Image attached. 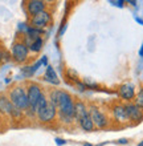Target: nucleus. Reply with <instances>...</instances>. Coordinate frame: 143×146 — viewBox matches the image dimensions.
Instances as JSON below:
<instances>
[{"mask_svg":"<svg viewBox=\"0 0 143 146\" xmlns=\"http://www.w3.org/2000/svg\"><path fill=\"white\" fill-rule=\"evenodd\" d=\"M50 23H52V13L47 9L29 19V25L36 29H41V31H43V28L48 27Z\"/></svg>","mask_w":143,"mask_h":146,"instance_id":"nucleus-6","label":"nucleus"},{"mask_svg":"<svg viewBox=\"0 0 143 146\" xmlns=\"http://www.w3.org/2000/svg\"><path fill=\"white\" fill-rule=\"evenodd\" d=\"M125 109H126L129 122L139 123L143 121V110L138 108L134 102H125Z\"/></svg>","mask_w":143,"mask_h":146,"instance_id":"nucleus-8","label":"nucleus"},{"mask_svg":"<svg viewBox=\"0 0 143 146\" xmlns=\"http://www.w3.org/2000/svg\"><path fill=\"white\" fill-rule=\"evenodd\" d=\"M8 98L12 102L15 108L20 109L21 111H25L28 109V98H27V90L21 85H16L9 90Z\"/></svg>","mask_w":143,"mask_h":146,"instance_id":"nucleus-2","label":"nucleus"},{"mask_svg":"<svg viewBox=\"0 0 143 146\" xmlns=\"http://www.w3.org/2000/svg\"><path fill=\"white\" fill-rule=\"evenodd\" d=\"M48 101L57 108V115H66L74 118V100L70 93L62 89H52Z\"/></svg>","mask_w":143,"mask_h":146,"instance_id":"nucleus-1","label":"nucleus"},{"mask_svg":"<svg viewBox=\"0 0 143 146\" xmlns=\"http://www.w3.org/2000/svg\"><path fill=\"white\" fill-rule=\"evenodd\" d=\"M25 8H27V13L29 17H33L37 13L43 12L47 9V3L43 0H29L25 3Z\"/></svg>","mask_w":143,"mask_h":146,"instance_id":"nucleus-11","label":"nucleus"},{"mask_svg":"<svg viewBox=\"0 0 143 146\" xmlns=\"http://www.w3.org/2000/svg\"><path fill=\"white\" fill-rule=\"evenodd\" d=\"M135 86L130 82H126V84H122L118 88V96L119 98L125 101V102H132L134 98H135Z\"/></svg>","mask_w":143,"mask_h":146,"instance_id":"nucleus-9","label":"nucleus"},{"mask_svg":"<svg viewBox=\"0 0 143 146\" xmlns=\"http://www.w3.org/2000/svg\"><path fill=\"white\" fill-rule=\"evenodd\" d=\"M23 114H24V111H21L20 109H17V108H15L13 106V109H12V113H11V118H13V119H20L21 117H23Z\"/></svg>","mask_w":143,"mask_h":146,"instance_id":"nucleus-19","label":"nucleus"},{"mask_svg":"<svg viewBox=\"0 0 143 146\" xmlns=\"http://www.w3.org/2000/svg\"><path fill=\"white\" fill-rule=\"evenodd\" d=\"M27 90V98H28V109L24 113L29 117H35L36 113H35V105L37 102V100L40 98V96L43 94V89L40 86L39 84H36V82H29L28 86L25 88Z\"/></svg>","mask_w":143,"mask_h":146,"instance_id":"nucleus-3","label":"nucleus"},{"mask_svg":"<svg viewBox=\"0 0 143 146\" xmlns=\"http://www.w3.org/2000/svg\"><path fill=\"white\" fill-rule=\"evenodd\" d=\"M48 102H49V101H48V96L43 92V94L40 96V98L37 100V102H36V105H35V113L36 114H37L40 110H43V109L48 105Z\"/></svg>","mask_w":143,"mask_h":146,"instance_id":"nucleus-16","label":"nucleus"},{"mask_svg":"<svg viewBox=\"0 0 143 146\" xmlns=\"http://www.w3.org/2000/svg\"><path fill=\"white\" fill-rule=\"evenodd\" d=\"M88 111H89L90 118H92V121L94 123V127H97V129H105V127L109 126L107 115L105 114V111L100 106L92 104L88 106Z\"/></svg>","mask_w":143,"mask_h":146,"instance_id":"nucleus-4","label":"nucleus"},{"mask_svg":"<svg viewBox=\"0 0 143 146\" xmlns=\"http://www.w3.org/2000/svg\"><path fill=\"white\" fill-rule=\"evenodd\" d=\"M111 114L117 123H127L129 122L127 114H126V109H125V104H122V102H117V104L113 105Z\"/></svg>","mask_w":143,"mask_h":146,"instance_id":"nucleus-10","label":"nucleus"},{"mask_svg":"<svg viewBox=\"0 0 143 146\" xmlns=\"http://www.w3.org/2000/svg\"><path fill=\"white\" fill-rule=\"evenodd\" d=\"M45 80H48L52 84H58L60 81L57 80V74L54 72V69L50 65L47 66V72H45Z\"/></svg>","mask_w":143,"mask_h":146,"instance_id":"nucleus-17","label":"nucleus"},{"mask_svg":"<svg viewBox=\"0 0 143 146\" xmlns=\"http://www.w3.org/2000/svg\"><path fill=\"white\" fill-rule=\"evenodd\" d=\"M13 105L9 101L8 96L0 94V115H11Z\"/></svg>","mask_w":143,"mask_h":146,"instance_id":"nucleus-13","label":"nucleus"},{"mask_svg":"<svg viewBox=\"0 0 143 146\" xmlns=\"http://www.w3.org/2000/svg\"><path fill=\"white\" fill-rule=\"evenodd\" d=\"M78 126L81 127L84 131H86V133H90V131H93L96 127H94V123L93 121H92V118H90L89 114H86L84 118H81L80 121H78Z\"/></svg>","mask_w":143,"mask_h":146,"instance_id":"nucleus-15","label":"nucleus"},{"mask_svg":"<svg viewBox=\"0 0 143 146\" xmlns=\"http://www.w3.org/2000/svg\"><path fill=\"white\" fill-rule=\"evenodd\" d=\"M8 60H9V53H8L7 50L0 49V62L3 64V62L8 61Z\"/></svg>","mask_w":143,"mask_h":146,"instance_id":"nucleus-20","label":"nucleus"},{"mask_svg":"<svg viewBox=\"0 0 143 146\" xmlns=\"http://www.w3.org/2000/svg\"><path fill=\"white\" fill-rule=\"evenodd\" d=\"M36 118L39 119L40 123L53 122V121H56V118H57V108H56L53 104L48 102L47 106L36 114Z\"/></svg>","mask_w":143,"mask_h":146,"instance_id":"nucleus-7","label":"nucleus"},{"mask_svg":"<svg viewBox=\"0 0 143 146\" xmlns=\"http://www.w3.org/2000/svg\"><path fill=\"white\" fill-rule=\"evenodd\" d=\"M86 114H89V111H88V105L81 100L74 101V121L78 122V121L81 118H84Z\"/></svg>","mask_w":143,"mask_h":146,"instance_id":"nucleus-12","label":"nucleus"},{"mask_svg":"<svg viewBox=\"0 0 143 146\" xmlns=\"http://www.w3.org/2000/svg\"><path fill=\"white\" fill-rule=\"evenodd\" d=\"M138 146H143V141H142V142H139V145H138Z\"/></svg>","mask_w":143,"mask_h":146,"instance_id":"nucleus-21","label":"nucleus"},{"mask_svg":"<svg viewBox=\"0 0 143 146\" xmlns=\"http://www.w3.org/2000/svg\"><path fill=\"white\" fill-rule=\"evenodd\" d=\"M28 54H29V49H28L27 44L23 40H17L12 44L11 48V57L13 58V61L17 64H23L27 61Z\"/></svg>","mask_w":143,"mask_h":146,"instance_id":"nucleus-5","label":"nucleus"},{"mask_svg":"<svg viewBox=\"0 0 143 146\" xmlns=\"http://www.w3.org/2000/svg\"><path fill=\"white\" fill-rule=\"evenodd\" d=\"M132 102H134V104H135L139 109H142L143 110V86L138 90V93L135 94V98H134Z\"/></svg>","mask_w":143,"mask_h":146,"instance_id":"nucleus-18","label":"nucleus"},{"mask_svg":"<svg viewBox=\"0 0 143 146\" xmlns=\"http://www.w3.org/2000/svg\"><path fill=\"white\" fill-rule=\"evenodd\" d=\"M23 41L27 44L28 49L31 50V52H35V53H37V52H40V50H41V48H43V44H44L43 37H37V38H33V40L25 37Z\"/></svg>","mask_w":143,"mask_h":146,"instance_id":"nucleus-14","label":"nucleus"}]
</instances>
